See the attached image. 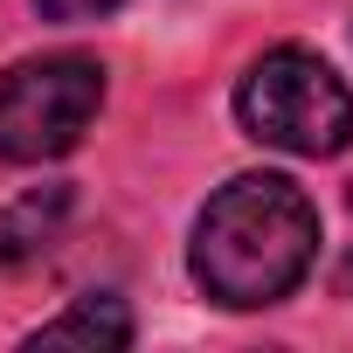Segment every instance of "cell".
Returning a JSON list of instances; mask_svg holds the SVG:
<instances>
[{"mask_svg": "<svg viewBox=\"0 0 353 353\" xmlns=\"http://www.w3.org/2000/svg\"><path fill=\"white\" fill-rule=\"evenodd\" d=\"M312 256H319V208L305 201V188L284 173H236L194 222L188 270L215 305L256 312L291 298Z\"/></svg>", "mask_w": 353, "mask_h": 353, "instance_id": "1", "label": "cell"}, {"mask_svg": "<svg viewBox=\"0 0 353 353\" xmlns=\"http://www.w3.org/2000/svg\"><path fill=\"white\" fill-rule=\"evenodd\" d=\"M236 125L291 159H332L353 145V90L325 56L270 49L236 83Z\"/></svg>", "mask_w": 353, "mask_h": 353, "instance_id": "2", "label": "cell"}, {"mask_svg": "<svg viewBox=\"0 0 353 353\" xmlns=\"http://www.w3.org/2000/svg\"><path fill=\"white\" fill-rule=\"evenodd\" d=\"M104 111V63L90 56H35L0 77V159L42 166L83 145Z\"/></svg>", "mask_w": 353, "mask_h": 353, "instance_id": "3", "label": "cell"}, {"mask_svg": "<svg viewBox=\"0 0 353 353\" xmlns=\"http://www.w3.org/2000/svg\"><path fill=\"white\" fill-rule=\"evenodd\" d=\"M70 208H77L70 188H28L14 208H0V270H21V263L49 256L63 222H70Z\"/></svg>", "mask_w": 353, "mask_h": 353, "instance_id": "4", "label": "cell"}, {"mask_svg": "<svg viewBox=\"0 0 353 353\" xmlns=\"http://www.w3.org/2000/svg\"><path fill=\"white\" fill-rule=\"evenodd\" d=\"M42 346L125 353V346H132V312H125V298H111V291H90V298H77L63 319H49V325H35V332H28V353H42Z\"/></svg>", "mask_w": 353, "mask_h": 353, "instance_id": "5", "label": "cell"}, {"mask_svg": "<svg viewBox=\"0 0 353 353\" xmlns=\"http://www.w3.org/2000/svg\"><path fill=\"white\" fill-rule=\"evenodd\" d=\"M125 0H35V14L42 21H63V28H77V21H104V14H118Z\"/></svg>", "mask_w": 353, "mask_h": 353, "instance_id": "6", "label": "cell"}, {"mask_svg": "<svg viewBox=\"0 0 353 353\" xmlns=\"http://www.w3.org/2000/svg\"><path fill=\"white\" fill-rule=\"evenodd\" d=\"M339 291H346V298H353V256H346V263H339Z\"/></svg>", "mask_w": 353, "mask_h": 353, "instance_id": "7", "label": "cell"}, {"mask_svg": "<svg viewBox=\"0 0 353 353\" xmlns=\"http://www.w3.org/2000/svg\"><path fill=\"white\" fill-rule=\"evenodd\" d=\"M346 201H353V194H346Z\"/></svg>", "mask_w": 353, "mask_h": 353, "instance_id": "8", "label": "cell"}]
</instances>
